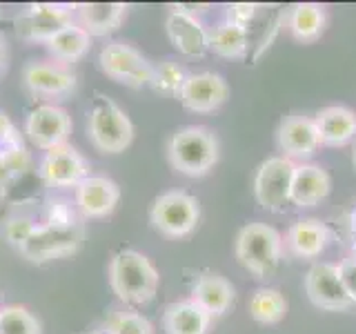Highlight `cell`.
<instances>
[{
    "mask_svg": "<svg viewBox=\"0 0 356 334\" xmlns=\"http://www.w3.org/2000/svg\"><path fill=\"white\" fill-rule=\"evenodd\" d=\"M20 136H18V129L14 125V120H11L7 116V111L0 109V154L16 148V145H20Z\"/></svg>",
    "mask_w": 356,
    "mask_h": 334,
    "instance_id": "cell-33",
    "label": "cell"
},
{
    "mask_svg": "<svg viewBox=\"0 0 356 334\" xmlns=\"http://www.w3.org/2000/svg\"><path fill=\"white\" fill-rule=\"evenodd\" d=\"M149 221L165 237L183 239L198 225L200 203L196 196L183 192V189H170L154 198L149 207Z\"/></svg>",
    "mask_w": 356,
    "mask_h": 334,
    "instance_id": "cell-5",
    "label": "cell"
},
{
    "mask_svg": "<svg viewBox=\"0 0 356 334\" xmlns=\"http://www.w3.org/2000/svg\"><path fill=\"white\" fill-rule=\"evenodd\" d=\"M167 38L183 56L200 58L209 49V31L196 14H189L181 5H172L165 18Z\"/></svg>",
    "mask_w": 356,
    "mask_h": 334,
    "instance_id": "cell-13",
    "label": "cell"
},
{
    "mask_svg": "<svg viewBox=\"0 0 356 334\" xmlns=\"http://www.w3.org/2000/svg\"><path fill=\"white\" fill-rule=\"evenodd\" d=\"M189 299H192L196 305H200L211 319H214V317L225 315V312L234 305L236 289H234V285L222 274L203 272L194 281L192 296Z\"/></svg>",
    "mask_w": 356,
    "mask_h": 334,
    "instance_id": "cell-18",
    "label": "cell"
},
{
    "mask_svg": "<svg viewBox=\"0 0 356 334\" xmlns=\"http://www.w3.org/2000/svg\"><path fill=\"white\" fill-rule=\"evenodd\" d=\"M185 81H187V72L183 65H178L176 61H163L159 65H154L149 87L161 96L178 98Z\"/></svg>",
    "mask_w": 356,
    "mask_h": 334,
    "instance_id": "cell-28",
    "label": "cell"
},
{
    "mask_svg": "<svg viewBox=\"0 0 356 334\" xmlns=\"http://www.w3.org/2000/svg\"><path fill=\"white\" fill-rule=\"evenodd\" d=\"M209 326L211 317L200 305H196L192 299L174 301V303L165 308V334H207Z\"/></svg>",
    "mask_w": 356,
    "mask_h": 334,
    "instance_id": "cell-22",
    "label": "cell"
},
{
    "mask_svg": "<svg viewBox=\"0 0 356 334\" xmlns=\"http://www.w3.org/2000/svg\"><path fill=\"white\" fill-rule=\"evenodd\" d=\"M87 134L96 150L103 154H120L134 141V125L114 100L105 94H96L87 114Z\"/></svg>",
    "mask_w": 356,
    "mask_h": 334,
    "instance_id": "cell-4",
    "label": "cell"
},
{
    "mask_svg": "<svg viewBox=\"0 0 356 334\" xmlns=\"http://www.w3.org/2000/svg\"><path fill=\"white\" fill-rule=\"evenodd\" d=\"M14 172L9 170V165H7V161H5V156L0 154V185H7L9 181H14Z\"/></svg>",
    "mask_w": 356,
    "mask_h": 334,
    "instance_id": "cell-35",
    "label": "cell"
},
{
    "mask_svg": "<svg viewBox=\"0 0 356 334\" xmlns=\"http://www.w3.org/2000/svg\"><path fill=\"white\" fill-rule=\"evenodd\" d=\"M81 334H107L105 328H100V330H89V332H81Z\"/></svg>",
    "mask_w": 356,
    "mask_h": 334,
    "instance_id": "cell-38",
    "label": "cell"
},
{
    "mask_svg": "<svg viewBox=\"0 0 356 334\" xmlns=\"http://www.w3.org/2000/svg\"><path fill=\"white\" fill-rule=\"evenodd\" d=\"M250 47V33L245 27L222 20L209 31V49L222 58H241Z\"/></svg>",
    "mask_w": 356,
    "mask_h": 334,
    "instance_id": "cell-26",
    "label": "cell"
},
{
    "mask_svg": "<svg viewBox=\"0 0 356 334\" xmlns=\"http://www.w3.org/2000/svg\"><path fill=\"white\" fill-rule=\"evenodd\" d=\"M350 232H352V237L356 239V209H352V214H350Z\"/></svg>",
    "mask_w": 356,
    "mask_h": 334,
    "instance_id": "cell-37",
    "label": "cell"
},
{
    "mask_svg": "<svg viewBox=\"0 0 356 334\" xmlns=\"http://www.w3.org/2000/svg\"><path fill=\"white\" fill-rule=\"evenodd\" d=\"M72 5L63 3H36L29 5L16 16V33L27 42H47L60 29L74 22Z\"/></svg>",
    "mask_w": 356,
    "mask_h": 334,
    "instance_id": "cell-9",
    "label": "cell"
},
{
    "mask_svg": "<svg viewBox=\"0 0 356 334\" xmlns=\"http://www.w3.org/2000/svg\"><path fill=\"white\" fill-rule=\"evenodd\" d=\"M22 83L33 96L42 98H60L74 92L76 74L70 67L58 63H29L22 70Z\"/></svg>",
    "mask_w": 356,
    "mask_h": 334,
    "instance_id": "cell-15",
    "label": "cell"
},
{
    "mask_svg": "<svg viewBox=\"0 0 356 334\" xmlns=\"http://www.w3.org/2000/svg\"><path fill=\"white\" fill-rule=\"evenodd\" d=\"M76 207L87 218H103L114 212L120 200V187L107 176L89 174L85 181L74 189Z\"/></svg>",
    "mask_w": 356,
    "mask_h": 334,
    "instance_id": "cell-17",
    "label": "cell"
},
{
    "mask_svg": "<svg viewBox=\"0 0 356 334\" xmlns=\"http://www.w3.org/2000/svg\"><path fill=\"white\" fill-rule=\"evenodd\" d=\"M314 125L318 132L321 145L341 148L356 136V114L345 105H330L316 111Z\"/></svg>",
    "mask_w": 356,
    "mask_h": 334,
    "instance_id": "cell-20",
    "label": "cell"
},
{
    "mask_svg": "<svg viewBox=\"0 0 356 334\" xmlns=\"http://www.w3.org/2000/svg\"><path fill=\"white\" fill-rule=\"evenodd\" d=\"M259 14V5L256 3H232L225 9V20L232 22V25L238 27H250V22Z\"/></svg>",
    "mask_w": 356,
    "mask_h": 334,
    "instance_id": "cell-32",
    "label": "cell"
},
{
    "mask_svg": "<svg viewBox=\"0 0 356 334\" xmlns=\"http://www.w3.org/2000/svg\"><path fill=\"white\" fill-rule=\"evenodd\" d=\"M330 189H332V178L321 165L300 163L296 165L294 172L289 203L296 207H314L321 200L327 198Z\"/></svg>",
    "mask_w": 356,
    "mask_h": 334,
    "instance_id": "cell-19",
    "label": "cell"
},
{
    "mask_svg": "<svg viewBox=\"0 0 356 334\" xmlns=\"http://www.w3.org/2000/svg\"><path fill=\"white\" fill-rule=\"evenodd\" d=\"M289 33L298 42H314L327 27V11L318 3H298L287 14Z\"/></svg>",
    "mask_w": 356,
    "mask_h": 334,
    "instance_id": "cell-24",
    "label": "cell"
},
{
    "mask_svg": "<svg viewBox=\"0 0 356 334\" xmlns=\"http://www.w3.org/2000/svg\"><path fill=\"white\" fill-rule=\"evenodd\" d=\"M105 330L107 334H154L152 321L131 310L114 312V315L109 317Z\"/></svg>",
    "mask_w": 356,
    "mask_h": 334,
    "instance_id": "cell-30",
    "label": "cell"
},
{
    "mask_svg": "<svg viewBox=\"0 0 356 334\" xmlns=\"http://www.w3.org/2000/svg\"><path fill=\"white\" fill-rule=\"evenodd\" d=\"M352 259L356 261V239H354V243H352Z\"/></svg>",
    "mask_w": 356,
    "mask_h": 334,
    "instance_id": "cell-39",
    "label": "cell"
},
{
    "mask_svg": "<svg viewBox=\"0 0 356 334\" xmlns=\"http://www.w3.org/2000/svg\"><path fill=\"white\" fill-rule=\"evenodd\" d=\"M98 65L105 76L131 89L149 87L154 65L129 42L111 40L98 54Z\"/></svg>",
    "mask_w": 356,
    "mask_h": 334,
    "instance_id": "cell-6",
    "label": "cell"
},
{
    "mask_svg": "<svg viewBox=\"0 0 356 334\" xmlns=\"http://www.w3.org/2000/svg\"><path fill=\"white\" fill-rule=\"evenodd\" d=\"M44 47H47L54 61H58V65L67 67V63L81 61L92 49V36L78 22H72V25H67L65 29H60L56 36H51L44 42Z\"/></svg>",
    "mask_w": 356,
    "mask_h": 334,
    "instance_id": "cell-25",
    "label": "cell"
},
{
    "mask_svg": "<svg viewBox=\"0 0 356 334\" xmlns=\"http://www.w3.org/2000/svg\"><path fill=\"white\" fill-rule=\"evenodd\" d=\"M229 96V85L220 74L196 72L187 74V81L181 89V103L196 114H209L218 109Z\"/></svg>",
    "mask_w": 356,
    "mask_h": 334,
    "instance_id": "cell-14",
    "label": "cell"
},
{
    "mask_svg": "<svg viewBox=\"0 0 356 334\" xmlns=\"http://www.w3.org/2000/svg\"><path fill=\"white\" fill-rule=\"evenodd\" d=\"M354 167H356V148H354Z\"/></svg>",
    "mask_w": 356,
    "mask_h": 334,
    "instance_id": "cell-40",
    "label": "cell"
},
{
    "mask_svg": "<svg viewBox=\"0 0 356 334\" xmlns=\"http://www.w3.org/2000/svg\"><path fill=\"white\" fill-rule=\"evenodd\" d=\"M305 292L309 301L321 310L343 312L356 308L354 296L345 287L339 265L334 263H314L305 274Z\"/></svg>",
    "mask_w": 356,
    "mask_h": 334,
    "instance_id": "cell-10",
    "label": "cell"
},
{
    "mask_svg": "<svg viewBox=\"0 0 356 334\" xmlns=\"http://www.w3.org/2000/svg\"><path fill=\"white\" fill-rule=\"evenodd\" d=\"M78 25L89 31V36H107L127 16V5L122 3H83L76 5Z\"/></svg>",
    "mask_w": 356,
    "mask_h": 334,
    "instance_id": "cell-23",
    "label": "cell"
},
{
    "mask_svg": "<svg viewBox=\"0 0 356 334\" xmlns=\"http://www.w3.org/2000/svg\"><path fill=\"white\" fill-rule=\"evenodd\" d=\"M287 315V299L276 287H259L250 299V317L263 326H274Z\"/></svg>",
    "mask_w": 356,
    "mask_h": 334,
    "instance_id": "cell-27",
    "label": "cell"
},
{
    "mask_svg": "<svg viewBox=\"0 0 356 334\" xmlns=\"http://www.w3.org/2000/svg\"><path fill=\"white\" fill-rule=\"evenodd\" d=\"M81 241L83 230L78 223H74V225H58V223L47 221L36 225V230L29 234L27 241L18 248V252L31 263H47L76 252Z\"/></svg>",
    "mask_w": 356,
    "mask_h": 334,
    "instance_id": "cell-7",
    "label": "cell"
},
{
    "mask_svg": "<svg viewBox=\"0 0 356 334\" xmlns=\"http://www.w3.org/2000/svg\"><path fill=\"white\" fill-rule=\"evenodd\" d=\"M339 272H341V278L345 287H348V292L354 296L356 301V261L354 259H345L339 263Z\"/></svg>",
    "mask_w": 356,
    "mask_h": 334,
    "instance_id": "cell-34",
    "label": "cell"
},
{
    "mask_svg": "<svg viewBox=\"0 0 356 334\" xmlns=\"http://www.w3.org/2000/svg\"><path fill=\"white\" fill-rule=\"evenodd\" d=\"M276 141H278V148H281L283 156L289 161L309 159L321 145L314 118L303 116V114L285 116L281 120V125H278Z\"/></svg>",
    "mask_w": 356,
    "mask_h": 334,
    "instance_id": "cell-16",
    "label": "cell"
},
{
    "mask_svg": "<svg viewBox=\"0 0 356 334\" xmlns=\"http://www.w3.org/2000/svg\"><path fill=\"white\" fill-rule=\"evenodd\" d=\"M107 278L111 292L129 305L149 303L159 292L161 283L156 265L136 250H120L111 256Z\"/></svg>",
    "mask_w": 356,
    "mask_h": 334,
    "instance_id": "cell-1",
    "label": "cell"
},
{
    "mask_svg": "<svg viewBox=\"0 0 356 334\" xmlns=\"http://www.w3.org/2000/svg\"><path fill=\"white\" fill-rule=\"evenodd\" d=\"M36 225L38 223L33 216L14 212V214H9L3 223V237L7 239V243L14 245V248H20V245L27 241L29 234L36 230Z\"/></svg>",
    "mask_w": 356,
    "mask_h": 334,
    "instance_id": "cell-31",
    "label": "cell"
},
{
    "mask_svg": "<svg viewBox=\"0 0 356 334\" xmlns=\"http://www.w3.org/2000/svg\"><path fill=\"white\" fill-rule=\"evenodd\" d=\"M7 56H9V51H7V38H5V33L0 31V72L5 70V65H7Z\"/></svg>",
    "mask_w": 356,
    "mask_h": 334,
    "instance_id": "cell-36",
    "label": "cell"
},
{
    "mask_svg": "<svg viewBox=\"0 0 356 334\" xmlns=\"http://www.w3.org/2000/svg\"><path fill=\"white\" fill-rule=\"evenodd\" d=\"M218 138L214 132L200 125H187L172 134L167 143V161L178 174L205 176L218 163Z\"/></svg>",
    "mask_w": 356,
    "mask_h": 334,
    "instance_id": "cell-2",
    "label": "cell"
},
{
    "mask_svg": "<svg viewBox=\"0 0 356 334\" xmlns=\"http://www.w3.org/2000/svg\"><path fill=\"white\" fill-rule=\"evenodd\" d=\"M40 321L22 305L0 308V334H40Z\"/></svg>",
    "mask_w": 356,
    "mask_h": 334,
    "instance_id": "cell-29",
    "label": "cell"
},
{
    "mask_svg": "<svg viewBox=\"0 0 356 334\" xmlns=\"http://www.w3.org/2000/svg\"><path fill=\"white\" fill-rule=\"evenodd\" d=\"M234 252H236V259L245 270L259 278H265L276 272L278 263L283 259V237L276 228L254 221L241 228Z\"/></svg>",
    "mask_w": 356,
    "mask_h": 334,
    "instance_id": "cell-3",
    "label": "cell"
},
{
    "mask_svg": "<svg viewBox=\"0 0 356 334\" xmlns=\"http://www.w3.org/2000/svg\"><path fill=\"white\" fill-rule=\"evenodd\" d=\"M38 176L44 185L49 187H78L89 176V165L85 156L72 145H60V148L44 152L38 165Z\"/></svg>",
    "mask_w": 356,
    "mask_h": 334,
    "instance_id": "cell-12",
    "label": "cell"
},
{
    "mask_svg": "<svg viewBox=\"0 0 356 334\" xmlns=\"http://www.w3.org/2000/svg\"><path fill=\"white\" fill-rule=\"evenodd\" d=\"M296 163L285 156H270L254 176V196L267 212H283L289 205Z\"/></svg>",
    "mask_w": 356,
    "mask_h": 334,
    "instance_id": "cell-8",
    "label": "cell"
},
{
    "mask_svg": "<svg viewBox=\"0 0 356 334\" xmlns=\"http://www.w3.org/2000/svg\"><path fill=\"white\" fill-rule=\"evenodd\" d=\"M25 134L36 148L49 152L67 145V138L72 134V118L63 107L42 103L29 111L25 120Z\"/></svg>",
    "mask_w": 356,
    "mask_h": 334,
    "instance_id": "cell-11",
    "label": "cell"
},
{
    "mask_svg": "<svg viewBox=\"0 0 356 334\" xmlns=\"http://www.w3.org/2000/svg\"><path fill=\"white\" fill-rule=\"evenodd\" d=\"M330 232L318 218H298L285 234V248L298 259H316L325 250Z\"/></svg>",
    "mask_w": 356,
    "mask_h": 334,
    "instance_id": "cell-21",
    "label": "cell"
}]
</instances>
